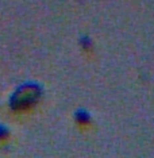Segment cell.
<instances>
[{
	"instance_id": "1",
	"label": "cell",
	"mask_w": 154,
	"mask_h": 158,
	"mask_svg": "<svg viewBox=\"0 0 154 158\" xmlns=\"http://www.w3.org/2000/svg\"><path fill=\"white\" fill-rule=\"evenodd\" d=\"M37 99V89L34 88H24V95L22 92L16 93V98L14 99L15 107H26L28 103H33Z\"/></svg>"
}]
</instances>
